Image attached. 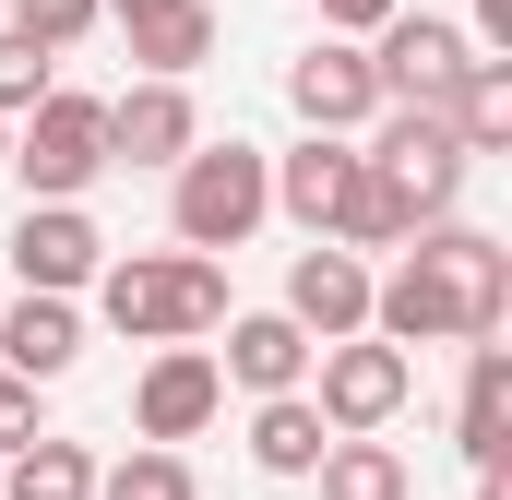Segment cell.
Segmentation results:
<instances>
[{"label":"cell","instance_id":"obj_1","mask_svg":"<svg viewBox=\"0 0 512 500\" xmlns=\"http://www.w3.org/2000/svg\"><path fill=\"white\" fill-rule=\"evenodd\" d=\"M512 322V250L489 227H417L393 274H370V334L393 346H477Z\"/></svg>","mask_w":512,"mask_h":500},{"label":"cell","instance_id":"obj_2","mask_svg":"<svg viewBox=\"0 0 512 500\" xmlns=\"http://www.w3.org/2000/svg\"><path fill=\"white\" fill-rule=\"evenodd\" d=\"M96 322L131 346H179L227 322V250H120L96 262Z\"/></svg>","mask_w":512,"mask_h":500},{"label":"cell","instance_id":"obj_3","mask_svg":"<svg viewBox=\"0 0 512 500\" xmlns=\"http://www.w3.org/2000/svg\"><path fill=\"white\" fill-rule=\"evenodd\" d=\"M262 215H274V155L239 143V131L227 143H191L167 167V239L179 250H239Z\"/></svg>","mask_w":512,"mask_h":500},{"label":"cell","instance_id":"obj_4","mask_svg":"<svg viewBox=\"0 0 512 500\" xmlns=\"http://www.w3.org/2000/svg\"><path fill=\"white\" fill-rule=\"evenodd\" d=\"M0 167L24 179V203H84V191L108 179V96L48 84V96L12 120V155H0Z\"/></svg>","mask_w":512,"mask_h":500},{"label":"cell","instance_id":"obj_5","mask_svg":"<svg viewBox=\"0 0 512 500\" xmlns=\"http://www.w3.org/2000/svg\"><path fill=\"white\" fill-rule=\"evenodd\" d=\"M405 393H417V346H393L370 322L334 334V346H310V405H322V429H393Z\"/></svg>","mask_w":512,"mask_h":500},{"label":"cell","instance_id":"obj_6","mask_svg":"<svg viewBox=\"0 0 512 500\" xmlns=\"http://www.w3.org/2000/svg\"><path fill=\"white\" fill-rule=\"evenodd\" d=\"M358 155H370L393 191H405V215H417V227H441V215L465 203V167H477V155L453 143V120H441V108H382Z\"/></svg>","mask_w":512,"mask_h":500},{"label":"cell","instance_id":"obj_7","mask_svg":"<svg viewBox=\"0 0 512 500\" xmlns=\"http://www.w3.org/2000/svg\"><path fill=\"white\" fill-rule=\"evenodd\" d=\"M465 60H477V36H465L453 12H382V24H370V72H382V108H441Z\"/></svg>","mask_w":512,"mask_h":500},{"label":"cell","instance_id":"obj_8","mask_svg":"<svg viewBox=\"0 0 512 500\" xmlns=\"http://www.w3.org/2000/svg\"><path fill=\"white\" fill-rule=\"evenodd\" d=\"M215 417H227V370H215V346L179 334V346L143 358V381H131V429H143V441H203Z\"/></svg>","mask_w":512,"mask_h":500},{"label":"cell","instance_id":"obj_9","mask_svg":"<svg viewBox=\"0 0 512 500\" xmlns=\"http://www.w3.org/2000/svg\"><path fill=\"white\" fill-rule=\"evenodd\" d=\"M358 179H370L358 131H310V143H286V155H274V215H286L298 239H334V227H346V203H358Z\"/></svg>","mask_w":512,"mask_h":500},{"label":"cell","instance_id":"obj_10","mask_svg":"<svg viewBox=\"0 0 512 500\" xmlns=\"http://www.w3.org/2000/svg\"><path fill=\"white\" fill-rule=\"evenodd\" d=\"M0 262H12V286L84 298V286H96V262H108V239H96V215H84V203H24V215H12V239H0Z\"/></svg>","mask_w":512,"mask_h":500},{"label":"cell","instance_id":"obj_11","mask_svg":"<svg viewBox=\"0 0 512 500\" xmlns=\"http://www.w3.org/2000/svg\"><path fill=\"white\" fill-rule=\"evenodd\" d=\"M286 108H298L310 131H370V120H382L370 48H358V36H310V48L286 60Z\"/></svg>","mask_w":512,"mask_h":500},{"label":"cell","instance_id":"obj_12","mask_svg":"<svg viewBox=\"0 0 512 500\" xmlns=\"http://www.w3.org/2000/svg\"><path fill=\"white\" fill-rule=\"evenodd\" d=\"M203 143V108H191V84H167V72H143L108 96V167H179Z\"/></svg>","mask_w":512,"mask_h":500},{"label":"cell","instance_id":"obj_13","mask_svg":"<svg viewBox=\"0 0 512 500\" xmlns=\"http://www.w3.org/2000/svg\"><path fill=\"white\" fill-rule=\"evenodd\" d=\"M286 322H298L310 346L358 334V322H370V250H346V239H310L298 262H286Z\"/></svg>","mask_w":512,"mask_h":500},{"label":"cell","instance_id":"obj_14","mask_svg":"<svg viewBox=\"0 0 512 500\" xmlns=\"http://www.w3.org/2000/svg\"><path fill=\"white\" fill-rule=\"evenodd\" d=\"M453 453H465V465H501V453H512V346H501V334H477V346H465Z\"/></svg>","mask_w":512,"mask_h":500},{"label":"cell","instance_id":"obj_15","mask_svg":"<svg viewBox=\"0 0 512 500\" xmlns=\"http://www.w3.org/2000/svg\"><path fill=\"white\" fill-rule=\"evenodd\" d=\"M72 358H84V310H72V298H48V286H24V298L0 310V370L72 381Z\"/></svg>","mask_w":512,"mask_h":500},{"label":"cell","instance_id":"obj_16","mask_svg":"<svg viewBox=\"0 0 512 500\" xmlns=\"http://www.w3.org/2000/svg\"><path fill=\"white\" fill-rule=\"evenodd\" d=\"M215 370L239 381V393H298L310 381V334L286 322V310H227V358Z\"/></svg>","mask_w":512,"mask_h":500},{"label":"cell","instance_id":"obj_17","mask_svg":"<svg viewBox=\"0 0 512 500\" xmlns=\"http://www.w3.org/2000/svg\"><path fill=\"white\" fill-rule=\"evenodd\" d=\"M131 60L143 72H167V84H191L203 60H215V0H143V12H120Z\"/></svg>","mask_w":512,"mask_h":500},{"label":"cell","instance_id":"obj_18","mask_svg":"<svg viewBox=\"0 0 512 500\" xmlns=\"http://www.w3.org/2000/svg\"><path fill=\"white\" fill-rule=\"evenodd\" d=\"M310 489H322V500H417V465L393 453L382 429H334L322 465H310Z\"/></svg>","mask_w":512,"mask_h":500},{"label":"cell","instance_id":"obj_19","mask_svg":"<svg viewBox=\"0 0 512 500\" xmlns=\"http://www.w3.org/2000/svg\"><path fill=\"white\" fill-rule=\"evenodd\" d=\"M441 120H453V143H465V155H512V60H501V48H477V60L453 72Z\"/></svg>","mask_w":512,"mask_h":500},{"label":"cell","instance_id":"obj_20","mask_svg":"<svg viewBox=\"0 0 512 500\" xmlns=\"http://www.w3.org/2000/svg\"><path fill=\"white\" fill-rule=\"evenodd\" d=\"M322 441H334V429H322L310 381H298V393H251V465H262V477H310Z\"/></svg>","mask_w":512,"mask_h":500},{"label":"cell","instance_id":"obj_21","mask_svg":"<svg viewBox=\"0 0 512 500\" xmlns=\"http://www.w3.org/2000/svg\"><path fill=\"white\" fill-rule=\"evenodd\" d=\"M0 500H96V453L36 429V441H12V453H0Z\"/></svg>","mask_w":512,"mask_h":500},{"label":"cell","instance_id":"obj_22","mask_svg":"<svg viewBox=\"0 0 512 500\" xmlns=\"http://www.w3.org/2000/svg\"><path fill=\"white\" fill-rule=\"evenodd\" d=\"M96 500H203V477L179 441H131L120 465H96Z\"/></svg>","mask_w":512,"mask_h":500},{"label":"cell","instance_id":"obj_23","mask_svg":"<svg viewBox=\"0 0 512 500\" xmlns=\"http://www.w3.org/2000/svg\"><path fill=\"white\" fill-rule=\"evenodd\" d=\"M334 239H346V250H405V239H417V215H405V191H393L382 167L358 179V203H346V227H334Z\"/></svg>","mask_w":512,"mask_h":500},{"label":"cell","instance_id":"obj_24","mask_svg":"<svg viewBox=\"0 0 512 500\" xmlns=\"http://www.w3.org/2000/svg\"><path fill=\"white\" fill-rule=\"evenodd\" d=\"M48 84H60V48H36L24 24H0V120H24Z\"/></svg>","mask_w":512,"mask_h":500},{"label":"cell","instance_id":"obj_25","mask_svg":"<svg viewBox=\"0 0 512 500\" xmlns=\"http://www.w3.org/2000/svg\"><path fill=\"white\" fill-rule=\"evenodd\" d=\"M12 24H24L36 48H84V36L108 24V0H12Z\"/></svg>","mask_w":512,"mask_h":500},{"label":"cell","instance_id":"obj_26","mask_svg":"<svg viewBox=\"0 0 512 500\" xmlns=\"http://www.w3.org/2000/svg\"><path fill=\"white\" fill-rule=\"evenodd\" d=\"M382 12H405V0H322V36H370Z\"/></svg>","mask_w":512,"mask_h":500},{"label":"cell","instance_id":"obj_27","mask_svg":"<svg viewBox=\"0 0 512 500\" xmlns=\"http://www.w3.org/2000/svg\"><path fill=\"white\" fill-rule=\"evenodd\" d=\"M465 36H477V48H512V0H477V12H465Z\"/></svg>","mask_w":512,"mask_h":500},{"label":"cell","instance_id":"obj_28","mask_svg":"<svg viewBox=\"0 0 512 500\" xmlns=\"http://www.w3.org/2000/svg\"><path fill=\"white\" fill-rule=\"evenodd\" d=\"M477 500H512V489H501V465H477Z\"/></svg>","mask_w":512,"mask_h":500},{"label":"cell","instance_id":"obj_29","mask_svg":"<svg viewBox=\"0 0 512 500\" xmlns=\"http://www.w3.org/2000/svg\"><path fill=\"white\" fill-rule=\"evenodd\" d=\"M120 12H143V0H108V24H120Z\"/></svg>","mask_w":512,"mask_h":500},{"label":"cell","instance_id":"obj_30","mask_svg":"<svg viewBox=\"0 0 512 500\" xmlns=\"http://www.w3.org/2000/svg\"><path fill=\"white\" fill-rule=\"evenodd\" d=\"M0 155H12V120H0Z\"/></svg>","mask_w":512,"mask_h":500}]
</instances>
